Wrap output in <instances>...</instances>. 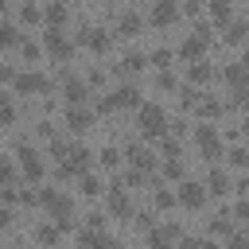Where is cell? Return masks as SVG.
Segmentation results:
<instances>
[{"instance_id": "36", "label": "cell", "mask_w": 249, "mask_h": 249, "mask_svg": "<svg viewBox=\"0 0 249 249\" xmlns=\"http://www.w3.org/2000/svg\"><path fill=\"white\" fill-rule=\"evenodd\" d=\"M148 249H171V237L160 233V230L152 226V230H148Z\"/></svg>"}, {"instance_id": "14", "label": "cell", "mask_w": 249, "mask_h": 249, "mask_svg": "<svg viewBox=\"0 0 249 249\" xmlns=\"http://www.w3.org/2000/svg\"><path fill=\"white\" fill-rule=\"evenodd\" d=\"M93 109H86V105H70L66 109V124L74 128V132H86V128H93Z\"/></svg>"}, {"instance_id": "32", "label": "cell", "mask_w": 249, "mask_h": 249, "mask_svg": "<svg viewBox=\"0 0 249 249\" xmlns=\"http://www.w3.org/2000/svg\"><path fill=\"white\" fill-rule=\"evenodd\" d=\"M152 187H156V206H160V210H171V206H175V195H171L167 187H160V179H156Z\"/></svg>"}, {"instance_id": "51", "label": "cell", "mask_w": 249, "mask_h": 249, "mask_svg": "<svg viewBox=\"0 0 249 249\" xmlns=\"http://www.w3.org/2000/svg\"><path fill=\"white\" fill-rule=\"evenodd\" d=\"M39 136H47V140H51V136H54V124H51V121H39Z\"/></svg>"}, {"instance_id": "34", "label": "cell", "mask_w": 249, "mask_h": 249, "mask_svg": "<svg viewBox=\"0 0 249 249\" xmlns=\"http://www.w3.org/2000/svg\"><path fill=\"white\" fill-rule=\"evenodd\" d=\"M171 58H175V51H167V47H156V51H152L156 70H167V66H171Z\"/></svg>"}, {"instance_id": "25", "label": "cell", "mask_w": 249, "mask_h": 249, "mask_svg": "<svg viewBox=\"0 0 249 249\" xmlns=\"http://www.w3.org/2000/svg\"><path fill=\"white\" fill-rule=\"evenodd\" d=\"M206 191H214V195H226V191H230V175H226L222 167H210V175H206Z\"/></svg>"}, {"instance_id": "49", "label": "cell", "mask_w": 249, "mask_h": 249, "mask_svg": "<svg viewBox=\"0 0 249 249\" xmlns=\"http://www.w3.org/2000/svg\"><path fill=\"white\" fill-rule=\"evenodd\" d=\"M245 245H249V241H245V233H241V230H233V233H230V245H226V249H245Z\"/></svg>"}, {"instance_id": "12", "label": "cell", "mask_w": 249, "mask_h": 249, "mask_svg": "<svg viewBox=\"0 0 249 249\" xmlns=\"http://www.w3.org/2000/svg\"><path fill=\"white\" fill-rule=\"evenodd\" d=\"M175 19H179V4L175 0H156L152 4V23L156 27H171Z\"/></svg>"}, {"instance_id": "47", "label": "cell", "mask_w": 249, "mask_h": 249, "mask_svg": "<svg viewBox=\"0 0 249 249\" xmlns=\"http://www.w3.org/2000/svg\"><path fill=\"white\" fill-rule=\"evenodd\" d=\"M101 226H105V214H101V210L86 214V230H101Z\"/></svg>"}, {"instance_id": "1", "label": "cell", "mask_w": 249, "mask_h": 249, "mask_svg": "<svg viewBox=\"0 0 249 249\" xmlns=\"http://www.w3.org/2000/svg\"><path fill=\"white\" fill-rule=\"evenodd\" d=\"M136 124H140V132H144L148 140H160V136L167 132V113H163L160 105H152V101H140V105H136Z\"/></svg>"}, {"instance_id": "48", "label": "cell", "mask_w": 249, "mask_h": 249, "mask_svg": "<svg viewBox=\"0 0 249 249\" xmlns=\"http://www.w3.org/2000/svg\"><path fill=\"white\" fill-rule=\"evenodd\" d=\"M160 233H167V237L175 241V237H183V226H179V222H163V226H160Z\"/></svg>"}, {"instance_id": "39", "label": "cell", "mask_w": 249, "mask_h": 249, "mask_svg": "<svg viewBox=\"0 0 249 249\" xmlns=\"http://www.w3.org/2000/svg\"><path fill=\"white\" fill-rule=\"evenodd\" d=\"M160 171H163V179H183V163L179 160H163Z\"/></svg>"}, {"instance_id": "53", "label": "cell", "mask_w": 249, "mask_h": 249, "mask_svg": "<svg viewBox=\"0 0 249 249\" xmlns=\"http://www.w3.org/2000/svg\"><path fill=\"white\" fill-rule=\"evenodd\" d=\"M179 249H198V237H187V233H183V237H179Z\"/></svg>"}, {"instance_id": "46", "label": "cell", "mask_w": 249, "mask_h": 249, "mask_svg": "<svg viewBox=\"0 0 249 249\" xmlns=\"http://www.w3.org/2000/svg\"><path fill=\"white\" fill-rule=\"evenodd\" d=\"M132 218H136V226H144V230H152V226H156V214H152V210H136Z\"/></svg>"}, {"instance_id": "30", "label": "cell", "mask_w": 249, "mask_h": 249, "mask_svg": "<svg viewBox=\"0 0 249 249\" xmlns=\"http://www.w3.org/2000/svg\"><path fill=\"white\" fill-rule=\"evenodd\" d=\"M160 152H163V160H179V136H160Z\"/></svg>"}, {"instance_id": "50", "label": "cell", "mask_w": 249, "mask_h": 249, "mask_svg": "<svg viewBox=\"0 0 249 249\" xmlns=\"http://www.w3.org/2000/svg\"><path fill=\"white\" fill-rule=\"evenodd\" d=\"M245 218H249V206L237 198V206H233V222H245Z\"/></svg>"}, {"instance_id": "28", "label": "cell", "mask_w": 249, "mask_h": 249, "mask_svg": "<svg viewBox=\"0 0 249 249\" xmlns=\"http://www.w3.org/2000/svg\"><path fill=\"white\" fill-rule=\"evenodd\" d=\"M0 124H16V101L4 89H0Z\"/></svg>"}, {"instance_id": "9", "label": "cell", "mask_w": 249, "mask_h": 249, "mask_svg": "<svg viewBox=\"0 0 249 249\" xmlns=\"http://www.w3.org/2000/svg\"><path fill=\"white\" fill-rule=\"evenodd\" d=\"M124 156H128V163L140 167V171H152V167H156V156H152L140 140H128V144H124Z\"/></svg>"}, {"instance_id": "20", "label": "cell", "mask_w": 249, "mask_h": 249, "mask_svg": "<svg viewBox=\"0 0 249 249\" xmlns=\"http://www.w3.org/2000/svg\"><path fill=\"white\" fill-rule=\"evenodd\" d=\"M78 191H82L86 198H93V195H101V191H105V183H101V175H97V171H89V167H86V171L78 175Z\"/></svg>"}, {"instance_id": "17", "label": "cell", "mask_w": 249, "mask_h": 249, "mask_svg": "<svg viewBox=\"0 0 249 249\" xmlns=\"http://www.w3.org/2000/svg\"><path fill=\"white\" fill-rule=\"evenodd\" d=\"M210 78H214V66H210L206 58L187 62V82H191V86H202V82H210Z\"/></svg>"}, {"instance_id": "31", "label": "cell", "mask_w": 249, "mask_h": 249, "mask_svg": "<svg viewBox=\"0 0 249 249\" xmlns=\"http://www.w3.org/2000/svg\"><path fill=\"white\" fill-rule=\"evenodd\" d=\"M39 19H43V12H39L31 0H23V4H19V23H39Z\"/></svg>"}, {"instance_id": "26", "label": "cell", "mask_w": 249, "mask_h": 249, "mask_svg": "<svg viewBox=\"0 0 249 249\" xmlns=\"http://www.w3.org/2000/svg\"><path fill=\"white\" fill-rule=\"evenodd\" d=\"M206 226H210L214 237H230V233H233V218H230V214H214Z\"/></svg>"}, {"instance_id": "16", "label": "cell", "mask_w": 249, "mask_h": 249, "mask_svg": "<svg viewBox=\"0 0 249 249\" xmlns=\"http://www.w3.org/2000/svg\"><path fill=\"white\" fill-rule=\"evenodd\" d=\"M78 43H86V47H93V51H105V47H109V31H105V27H82V31H78Z\"/></svg>"}, {"instance_id": "21", "label": "cell", "mask_w": 249, "mask_h": 249, "mask_svg": "<svg viewBox=\"0 0 249 249\" xmlns=\"http://www.w3.org/2000/svg\"><path fill=\"white\" fill-rule=\"evenodd\" d=\"M222 78L230 82V89H245V58H233V62L222 70Z\"/></svg>"}, {"instance_id": "15", "label": "cell", "mask_w": 249, "mask_h": 249, "mask_svg": "<svg viewBox=\"0 0 249 249\" xmlns=\"http://www.w3.org/2000/svg\"><path fill=\"white\" fill-rule=\"evenodd\" d=\"M121 187H124V183L109 187V214H117V218H128V214H132V202H128V195H124Z\"/></svg>"}, {"instance_id": "8", "label": "cell", "mask_w": 249, "mask_h": 249, "mask_svg": "<svg viewBox=\"0 0 249 249\" xmlns=\"http://www.w3.org/2000/svg\"><path fill=\"white\" fill-rule=\"evenodd\" d=\"M47 206H51V222H54L58 230H70V222H74V202L62 198V195H54Z\"/></svg>"}, {"instance_id": "23", "label": "cell", "mask_w": 249, "mask_h": 249, "mask_svg": "<svg viewBox=\"0 0 249 249\" xmlns=\"http://www.w3.org/2000/svg\"><path fill=\"white\" fill-rule=\"evenodd\" d=\"M222 109H226V105H222V97H214V93H202V97H198V113H202L206 121L222 117Z\"/></svg>"}, {"instance_id": "22", "label": "cell", "mask_w": 249, "mask_h": 249, "mask_svg": "<svg viewBox=\"0 0 249 249\" xmlns=\"http://www.w3.org/2000/svg\"><path fill=\"white\" fill-rule=\"evenodd\" d=\"M140 27H144V19H140L132 8H128V12H121V19H117V31H121V35H128V39H132V35H140Z\"/></svg>"}, {"instance_id": "43", "label": "cell", "mask_w": 249, "mask_h": 249, "mask_svg": "<svg viewBox=\"0 0 249 249\" xmlns=\"http://www.w3.org/2000/svg\"><path fill=\"white\" fill-rule=\"evenodd\" d=\"M121 183H128V187H144V171L128 163V171H124V179H121Z\"/></svg>"}, {"instance_id": "3", "label": "cell", "mask_w": 249, "mask_h": 249, "mask_svg": "<svg viewBox=\"0 0 249 249\" xmlns=\"http://www.w3.org/2000/svg\"><path fill=\"white\" fill-rule=\"evenodd\" d=\"M12 86H16V93H23V97L51 93V78H47V74H39V70H23V74H16V78H12Z\"/></svg>"}, {"instance_id": "27", "label": "cell", "mask_w": 249, "mask_h": 249, "mask_svg": "<svg viewBox=\"0 0 249 249\" xmlns=\"http://www.w3.org/2000/svg\"><path fill=\"white\" fill-rule=\"evenodd\" d=\"M19 43V27L12 19H0V47H16Z\"/></svg>"}, {"instance_id": "33", "label": "cell", "mask_w": 249, "mask_h": 249, "mask_svg": "<svg viewBox=\"0 0 249 249\" xmlns=\"http://www.w3.org/2000/svg\"><path fill=\"white\" fill-rule=\"evenodd\" d=\"M58 233H62V230H58L54 222H51V226H35V237H39L43 245H54V241H58Z\"/></svg>"}, {"instance_id": "18", "label": "cell", "mask_w": 249, "mask_h": 249, "mask_svg": "<svg viewBox=\"0 0 249 249\" xmlns=\"http://www.w3.org/2000/svg\"><path fill=\"white\" fill-rule=\"evenodd\" d=\"M144 62H148V58H144L140 51H124L121 62L113 66V74H136V70H144Z\"/></svg>"}, {"instance_id": "52", "label": "cell", "mask_w": 249, "mask_h": 249, "mask_svg": "<svg viewBox=\"0 0 249 249\" xmlns=\"http://www.w3.org/2000/svg\"><path fill=\"white\" fill-rule=\"evenodd\" d=\"M12 78H16V70H12L8 62H0V82H12Z\"/></svg>"}, {"instance_id": "45", "label": "cell", "mask_w": 249, "mask_h": 249, "mask_svg": "<svg viewBox=\"0 0 249 249\" xmlns=\"http://www.w3.org/2000/svg\"><path fill=\"white\" fill-rule=\"evenodd\" d=\"M230 163H233V167H245V163H249V152H245L241 144H237V148H230Z\"/></svg>"}, {"instance_id": "56", "label": "cell", "mask_w": 249, "mask_h": 249, "mask_svg": "<svg viewBox=\"0 0 249 249\" xmlns=\"http://www.w3.org/2000/svg\"><path fill=\"white\" fill-rule=\"evenodd\" d=\"M198 249H218V241H198Z\"/></svg>"}, {"instance_id": "35", "label": "cell", "mask_w": 249, "mask_h": 249, "mask_svg": "<svg viewBox=\"0 0 249 249\" xmlns=\"http://www.w3.org/2000/svg\"><path fill=\"white\" fill-rule=\"evenodd\" d=\"M179 105H183V109H195V105H198V89H195L191 82L179 89Z\"/></svg>"}, {"instance_id": "6", "label": "cell", "mask_w": 249, "mask_h": 249, "mask_svg": "<svg viewBox=\"0 0 249 249\" xmlns=\"http://www.w3.org/2000/svg\"><path fill=\"white\" fill-rule=\"evenodd\" d=\"M43 47H47L58 62H66V58L74 54V43L62 35V27H47V31H43Z\"/></svg>"}, {"instance_id": "10", "label": "cell", "mask_w": 249, "mask_h": 249, "mask_svg": "<svg viewBox=\"0 0 249 249\" xmlns=\"http://www.w3.org/2000/svg\"><path fill=\"white\" fill-rule=\"evenodd\" d=\"M78 249H121V241H113L105 230H82Z\"/></svg>"}, {"instance_id": "19", "label": "cell", "mask_w": 249, "mask_h": 249, "mask_svg": "<svg viewBox=\"0 0 249 249\" xmlns=\"http://www.w3.org/2000/svg\"><path fill=\"white\" fill-rule=\"evenodd\" d=\"M113 101H117V109H121V105H124V109H136V105H140V89H136L132 82H124V86L113 89Z\"/></svg>"}, {"instance_id": "13", "label": "cell", "mask_w": 249, "mask_h": 249, "mask_svg": "<svg viewBox=\"0 0 249 249\" xmlns=\"http://www.w3.org/2000/svg\"><path fill=\"white\" fill-rule=\"evenodd\" d=\"M62 97H66V105H82L86 97H89V86L82 82V78H62Z\"/></svg>"}, {"instance_id": "38", "label": "cell", "mask_w": 249, "mask_h": 249, "mask_svg": "<svg viewBox=\"0 0 249 249\" xmlns=\"http://www.w3.org/2000/svg\"><path fill=\"white\" fill-rule=\"evenodd\" d=\"M241 39H245V23H241V19L226 23V43H241Z\"/></svg>"}, {"instance_id": "54", "label": "cell", "mask_w": 249, "mask_h": 249, "mask_svg": "<svg viewBox=\"0 0 249 249\" xmlns=\"http://www.w3.org/2000/svg\"><path fill=\"white\" fill-rule=\"evenodd\" d=\"M198 4H202V0H187V16H195V12H198Z\"/></svg>"}, {"instance_id": "2", "label": "cell", "mask_w": 249, "mask_h": 249, "mask_svg": "<svg viewBox=\"0 0 249 249\" xmlns=\"http://www.w3.org/2000/svg\"><path fill=\"white\" fill-rule=\"evenodd\" d=\"M89 148L86 144H66V156L58 160V179H70V175H82L89 167Z\"/></svg>"}, {"instance_id": "57", "label": "cell", "mask_w": 249, "mask_h": 249, "mask_svg": "<svg viewBox=\"0 0 249 249\" xmlns=\"http://www.w3.org/2000/svg\"><path fill=\"white\" fill-rule=\"evenodd\" d=\"M62 4H66V0H62Z\"/></svg>"}, {"instance_id": "24", "label": "cell", "mask_w": 249, "mask_h": 249, "mask_svg": "<svg viewBox=\"0 0 249 249\" xmlns=\"http://www.w3.org/2000/svg\"><path fill=\"white\" fill-rule=\"evenodd\" d=\"M43 19H47V27H62L66 23V4L62 0H51L47 12H43Z\"/></svg>"}, {"instance_id": "7", "label": "cell", "mask_w": 249, "mask_h": 249, "mask_svg": "<svg viewBox=\"0 0 249 249\" xmlns=\"http://www.w3.org/2000/svg\"><path fill=\"white\" fill-rule=\"evenodd\" d=\"M16 156H19V167H23L27 179H43V160H39V152H35L27 140L16 144Z\"/></svg>"}, {"instance_id": "5", "label": "cell", "mask_w": 249, "mask_h": 249, "mask_svg": "<svg viewBox=\"0 0 249 249\" xmlns=\"http://www.w3.org/2000/svg\"><path fill=\"white\" fill-rule=\"evenodd\" d=\"M175 202H183V206H191V210H198L202 202H206V187L198 183V179H179V191H175Z\"/></svg>"}, {"instance_id": "4", "label": "cell", "mask_w": 249, "mask_h": 249, "mask_svg": "<svg viewBox=\"0 0 249 249\" xmlns=\"http://www.w3.org/2000/svg\"><path fill=\"white\" fill-rule=\"evenodd\" d=\"M195 144H198V152H202L206 160L222 156V136H218V128H214L210 121H202V124L195 128Z\"/></svg>"}, {"instance_id": "55", "label": "cell", "mask_w": 249, "mask_h": 249, "mask_svg": "<svg viewBox=\"0 0 249 249\" xmlns=\"http://www.w3.org/2000/svg\"><path fill=\"white\" fill-rule=\"evenodd\" d=\"M8 218H12V214H8V210H4V206H0V230H4V226H8Z\"/></svg>"}, {"instance_id": "40", "label": "cell", "mask_w": 249, "mask_h": 249, "mask_svg": "<svg viewBox=\"0 0 249 249\" xmlns=\"http://www.w3.org/2000/svg\"><path fill=\"white\" fill-rule=\"evenodd\" d=\"M19 51H23V58H27V62H35L43 47H39V43H31V39H19Z\"/></svg>"}, {"instance_id": "37", "label": "cell", "mask_w": 249, "mask_h": 249, "mask_svg": "<svg viewBox=\"0 0 249 249\" xmlns=\"http://www.w3.org/2000/svg\"><path fill=\"white\" fill-rule=\"evenodd\" d=\"M8 183H16V163L8 156H0V187H8Z\"/></svg>"}, {"instance_id": "44", "label": "cell", "mask_w": 249, "mask_h": 249, "mask_svg": "<svg viewBox=\"0 0 249 249\" xmlns=\"http://www.w3.org/2000/svg\"><path fill=\"white\" fill-rule=\"evenodd\" d=\"M156 86L160 89H175V74L171 70H156Z\"/></svg>"}, {"instance_id": "41", "label": "cell", "mask_w": 249, "mask_h": 249, "mask_svg": "<svg viewBox=\"0 0 249 249\" xmlns=\"http://www.w3.org/2000/svg\"><path fill=\"white\" fill-rule=\"evenodd\" d=\"M117 109V101H113V93H101L97 101H93V113H113Z\"/></svg>"}, {"instance_id": "29", "label": "cell", "mask_w": 249, "mask_h": 249, "mask_svg": "<svg viewBox=\"0 0 249 249\" xmlns=\"http://www.w3.org/2000/svg\"><path fill=\"white\" fill-rule=\"evenodd\" d=\"M210 16H214V23H230V16H233L230 0H210Z\"/></svg>"}, {"instance_id": "11", "label": "cell", "mask_w": 249, "mask_h": 249, "mask_svg": "<svg viewBox=\"0 0 249 249\" xmlns=\"http://www.w3.org/2000/svg\"><path fill=\"white\" fill-rule=\"evenodd\" d=\"M206 43H210V35H198V31H191V35L183 39V47H179V58H183V62H195V58H202Z\"/></svg>"}, {"instance_id": "42", "label": "cell", "mask_w": 249, "mask_h": 249, "mask_svg": "<svg viewBox=\"0 0 249 249\" xmlns=\"http://www.w3.org/2000/svg\"><path fill=\"white\" fill-rule=\"evenodd\" d=\"M117 163H121V152H117L113 144H109V148H101V167H117Z\"/></svg>"}]
</instances>
